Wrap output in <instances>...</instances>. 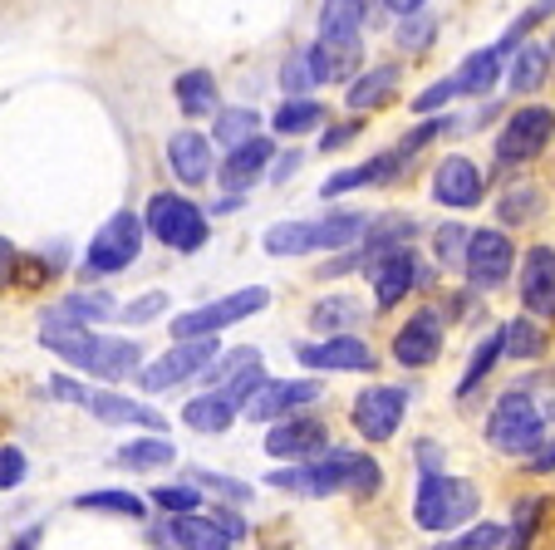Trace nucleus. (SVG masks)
<instances>
[{
	"label": "nucleus",
	"instance_id": "1",
	"mask_svg": "<svg viewBox=\"0 0 555 550\" xmlns=\"http://www.w3.org/2000/svg\"><path fill=\"white\" fill-rule=\"evenodd\" d=\"M40 344L64 359L69 369L99 379V384H124V379L138 374L143 363V349L133 340H118V334H99L94 324H74L64 315H40Z\"/></svg>",
	"mask_w": 555,
	"mask_h": 550
},
{
	"label": "nucleus",
	"instance_id": "2",
	"mask_svg": "<svg viewBox=\"0 0 555 550\" xmlns=\"http://www.w3.org/2000/svg\"><path fill=\"white\" fill-rule=\"evenodd\" d=\"M143 231L157 246L178 251V256H192V251L207 246L211 221H207V212L192 197H182V192H153L143 207Z\"/></svg>",
	"mask_w": 555,
	"mask_h": 550
},
{
	"label": "nucleus",
	"instance_id": "3",
	"mask_svg": "<svg viewBox=\"0 0 555 550\" xmlns=\"http://www.w3.org/2000/svg\"><path fill=\"white\" fill-rule=\"evenodd\" d=\"M221 354L217 334H192V340H172V349H163L153 363H138V388L143 394H168L178 384H192V379L207 369Z\"/></svg>",
	"mask_w": 555,
	"mask_h": 550
},
{
	"label": "nucleus",
	"instance_id": "4",
	"mask_svg": "<svg viewBox=\"0 0 555 550\" xmlns=\"http://www.w3.org/2000/svg\"><path fill=\"white\" fill-rule=\"evenodd\" d=\"M487 443L506 457H526L545 443V418L531 394H502L487 418Z\"/></svg>",
	"mask_w": 555,
	"mask_h": 550
},
{
	"label": "nucleus",
	"instance_id": "5",
	"mask_svg": "<svg viewBox=\"0 0 555 550\" xmlns=\"http://www.w3.org/2000/svg\"><path fill=\"white\" fill-rule=\"evenodd\" d=\"M482 507L477 487L462 477H442V472H428L418 482V501H413V521L423 530H452L472 516V511Z\"/></svg>",
	"mask_w": 555,
	"mask_h": 550
},
{
	"label": "nucleus",
	"instance_id": "6",
	"mask_svg": "<svg viewBox=\"0 0 555 550\" xmlns=\"http://www.w3.org/2000/svg\"><path fill=\"white\" fill-rule=\"evenodd\" d=\"M143 236L147 231H143V217H138V212H114V217L94 231V241H89L85 270L89 276H124V270L138 260V251H143Z\"/></svg>",
	"mask_w": 555,
	"mask_h": 550
},
{
	"label": "nucleus",
	"instance_id": "7",
	"mask_svg": "<svg viewBox=\"0 0 555 550\" xmlns=\"http://www.w3.org/2000/svg\"><path fill=\"white\" fill-rule=\"evenodd\" d=\"M266 305H271V291H266V285H242V291L221 295V300L197 305V310L178 315L168 330H172V340H192V334H221L227 324H242V320H251V315H261Z\"/></svg>",
	"mask_w": 555,
	"mask_h": 550
},
{
	"label": "nucleus",
	"instance_id": "8",
	"mask_svg": "<svg viewBox=\"0 0 555 550\" xmlns=\"http://www.w3.org/2000/svg\"><path fill=\"white\" fill-rule=\"evenodd\" d=\"M345 472H349V452L339 447V452H314L305 457V462H295V468L285 472H271V487L281 491H295V497H335V491H345Z\"/></svg>",
	"mask_w": 555,
	"mask_h": 550
},
{
	"label": "nucleus",
	"instance_id": "9",
	"mask_svg": "<svg viewBox=\"0 0 555 550\" xmlns=\"http://www.w3.org/2000/svg\"><path fill=\"white\" fill-rule=\"evenodd\" d=\"M369 276H374L378 310H393L413 285H433V270L423 266L418 251H409V246H393V251H384V256H374L369 260Z\"/></svg>",
	"mask_w": 555,
	"mask_h": 550
},
{
	"label": "nucleus",
	"instance_id": "10",
	"mask_svg": "<svg viewBox=\"0 0 555 550\" xmlns=\"http://www.w3.org/2000/svg\"><path fill=\"white\" fill-rule=\"evenodd\" d=\"M320 394H325L320 379H261V388L246 398L242 418H251V423H281V418L310 408Z\"/></svg>",
	"mask_w": 555,
	"mask_h": 550
},
{
	"label": "nucleus",
	"instance_id": "11",
	"mask_svg": "<svg viewBox=\"0 0 555 550\" xmlns=\"http://www.w3.org/2000/svg\"><path fill=\"white\" fill-rule=\"evenodd\" d=\"M551 138H555V114L551 108H541V104H526V108H516V114L506 118L502 138H496V157H502V167L531 163Z\"/></svg>",
	"mask_w": 555,
	"mask_h": 550
},
{
	"label": "nucleus",
	"instance_id": "12",
	"mask_svg": "<svg viewBox=\"0 0 555 550\" xmlns=\"http://www.w3.org/2000/svg\"><path fill=\"white\" fill-rule=\"evenodd\" d=\"M295 359L310 374H369V369H378V354L364 340H354V334H330L320 344H300Z\"/></svg>",
	"mask_w": 555,
	"mask_h": 550
},
{
	"label": "nucleus",
	"instance_id": "13",
	"mask_svg": "<svg viewBox=\"0 0 555 550\" xmlns=\"http://www.w3.org/2000/svg\"><path fill=\"white\" fill-rule=\"evenodd\" d=\"M403 413H409V388L374 384L354 398V427L369 443H388V437L403 427Z\"/></svg>",
	"mask_w": 555,
	"mask_h": 550
},
{
	"label": "nucleus",
	"instance_id": "14",
	"mask_svg": "<svg viewBox=\"0 0 555 550\" xmlns=\"http://www.w3.org/2000/svg\"><path fill=\"white\" fill-rule=\"evenodd\" d=\"M512 260H516V251H512V236H502V231H467V251H462V270H467V281H477V285H502L506 276H512Z\"/></svg>",
	"mask_w": 555,
	"mask_h": 550
},
{
	"label": "nucleus",
	"instance_id": "15",
	"mask_svg": "<svg viewBox=\"0 0 555 550\" xmlns=\"http://www.w3.org/2000/svg\"><path fill=\"white\" fill-rule=\"evenodd\" d=\"M271 157H275V143L266 133H256V138H246V143H236V148H227V157L217 163V182L227 192H246V188H256L266 172H271Z\"/></svg>",
	"mask_w": 555,
	"mask_h": 550
},
{
	"label": "nucleus",
	"instance_id": "16",
	"mask_svg": "<svg viewBox=\"0 0 555 550\" xmlns=\"http://www.w3.org/2000/svg\"><path fill=\"white\" fill-rule=\"evenodd\" d=\"M266 457H281V462H305V457L325 452L330 447V427L320 423V418H281V423H271V433H266Z\"/></svg>",
	"mask_w": 555,
	"mask_h": 550
},
{
	"label": "nucleus",
	"instance_id": "17",
	"mask_svg": "<svg viewBox=\"0 0 555 550\" xmlns=\"http://www.w3.org/2000/svg\"><path fill=\"white\" fill-rule=\"evenodd\" d=\"M168 167L182 188H202L217 172V153H211V138L197 133V128H182V133L168 138Z\"/></svg>",
	"mask_w": 555,
	"mask_h": 550
},
{
	"label": "nucleus",
	"instance_id": "18",
	"mask_svg": "<svg viewBox=\"0 0 555 550\" xmlns=\"http://www.w3.org/2000/svg\"><path fill=\"white\" fill-rule=\"evenodd\" d=\"M89 413L99 418L104 427H147V433H168V418L157 413V408L138 404L128 394H108V388H89Z\"/></svg>",
	"mask_w": 555,
	"mask_h": 550
},
{
	"label": "nucleus",
	"instance_id": "19",
	"mask_svg": "<svg viewBox=\"0 0 555 550\" xmlns=\"http://www.w3.org/2000/svg\"><path fill=\"white\" fill-rule=\"evenodd\" d=\"M442 354V315L438 310H418L399 334H393V359L403 369H423Z\"/></svg>",
	"mask_w": 555,
	"mask_h": 550
},
{
	"label": "nucleus",
	"instance_id": "20",
	"mask_svg": "<svg viewBox=\"0 0 555 550\" xmlns=\"http://www.w3.org/2000/svg\"><path fill=\"white\" fill-rule=\"evenodd\" d=\"M521 305L541 320H555V251L531 246L521 260Z\"/></svg>",
	"mask_w": 555,
	"mask_h": 550
},
{
	"label": "nucleus",
	"instance_id": "21",
	"mask_svg": "<svg viewBox=\"0 0 555 550\" xmlns=\"http://www.w3.org/2000/svg\"><path fill=\"white\" fill-rule=\"evenodd\" d=\"M433 197L442 207H477L482 202V167L472 157H442L433 172Z\"/></svg>",
	"mask_w": 555,
	"mask_h": 550
},
{
	"label": "nucleus",
	"instance_id": "22",
	"mask_svg": "<svg viewBox=\"0 0 555 550\" xmlns=\"http://www.w3.org/2000/svg\"><path fill=\"white\" fill-rule=\"evenodd\" d=\"M242 418V404H231L221 388H207V394H192L188 404H182V423L192 427V433H207V437H217V433H227L231 423Z\"/></svg>",
	"mask_w": 555,
	"mask_h": 550
},
{
	"label": "nucleus",
	"instance_id": "23",
	"mask_svg": "<svg viewBox=\"0 0 555 550\" xmlns=\"http://www.w3.org/2000/svg\"><path fill=\"white\" fill-rule=\"evenodd\" d=\"M168 530H172V550H231V536L202 511L168 516Z\"/></svg>",
	"mask_w": 555,
	"mask_h": 550
},
{
	"label": "nucleus",
	"instance_id": "24",
	"mask_svg": "<svg viewBox=\"0 0 555 550\" xmlns=\"http://www.w3.org/2000/svg\"><path fill=\"white\" fill-rule=\"evenodd\" d=\"M172 99H178V108L188 118H207L221 108V94H217V79H211V69H182L178 79H172Z\"/></svg>",
	"mask_w": 555,
	"mask_h": 550
},
{
	"label": "nucleus",
	"instance_id": "25",
	"mask_svg": "<svg viewBox=\"0 0 555 550\" xmlns=\"http://www.w3.org/2000/svg\"><path fill=\"white\" fill-rule=\"evenodd\" d=\"M364 0H325L320 5V40L325 44H359Z\"/></svg>",
	"mask_w": 555,
	"mask_h": 550
},
{
	"label": "nucleus",
	"instance_id": "26",
	"mask_svg": "<svg viewBox=\"0 0 555 550\" xmlns=\"http://www.w3.org/2000/svg\"><path fill=\"white\" fill-rule=\"evenodd\" d=\"M393 172H399V153H378V157H369L364 167H345V172L325 177L320 197H345V192L369 188V182H384V177H393Z\"/></svg>",
	"mask_w": 555,
	"mask_h": 550
},
{
	"label": "nucleus",
	"instance_id": "27",
	"mask_svg": "<svg viewBox=\"0 0 555 550\" xmlns=\"http://www.w3.org/2000/svg\"><path fill=\"white\" fill-rule=\"evenodd\" d=\"M369 221L359 212H330V217L310 221V251H349Z\"/></svg>",
	"mask_w": 555,
	"mask_h": 550
},
{
	"label": "nucleus",
	"instance_id": "28",
	"mask_svg": "<svg viewBox=\"0 0 555 550\" xmlns=\"http://www.w3.org/2000/svg\"><path fill=\"white\" fill-rule=\"evenodd\" d=\"M114 457H118V468H128V472H157V468H172V462H178V447L163 433H147V437H138V443H124Z\"/></svg>",
	"mask_w": 555,
	"mask_h": 550
},
{
	"label": "nucleus",
	"instance_id": "29",
	"mask_svg": "<svg viewBox=\"0 0 555 550\" xmlns=\"http://www.w3.org/2000/svg\"><path fill=\"white\" fill-rule=\"evenodd\" d=\"M50 315H64L74 324H108L118 315V300L108 291H69L60 305H50Z\"/></svg>",
	"mask_w": 555,
	"mask_h": 550
},
{
	"label": "nucleus",
	"instance_id": "30",
	"mask_svg": "<svg viewBox=\"0 0 555 550\" xmlns=\"http://www.w3.org/2000/svg\"><path fill=\"white\" fill-rule=\"evenodd\" d=\"M393 84H399V69H393V64H378V69L359 74V79L349 84L345 104L354 108V114H364V108H378V104H388V99H393Z\"/></svg>",
	"mask_w": 555,
	"mask_h": 550
},
{
	"label": "nucleus",
	"instance_id": "31",
	"mask_svg": "<svg viewBox=\"0 0 555 550\" xmlns=\"http://www.w3.org/2000/svg\"><path fill=\"white\" fill-rule=\"evenodd\" d=\"M502 79V50H477L457 69V94H492Z\"/></svg>",
	"mask_w": 555,
	"mask_h": 550
},
{
	"label": "nucleus",
	"instance_id": "32",
	"mask_svg": "<svg viewBox=\"0 0 555 550\" xmlns=\"http://www.w3.org/2000/svg\"><path fill=\"white\" fill-rule=\"evenodd\" d=\"M320 124H325V108L314 104L310 94L285 99V104L271 114V128L275 133H285V138H300V133H310V128H320Z\"/></svg>",
	"mask_w": 555,
	"mask_h": 550
},
{
	"label": "nucleus",
	"instance_id": "33",
	"mask_svg": "<svg viewBox=\"0 0 555 550\" xmlns=\"http://www.w3.org/2000/svg\"><path fill=\"white\" fill-rule=\"evenodd\" d=\"M256 133H261V114L256 108H217L211 114V143H221V148H236Z\"/></svg>",
	"mask_w": 555,
	"mask_h": 550
},
{
	"label": "nucleus",
	"instance_id": "34",
	"mask_svg": "<svg viewBox=\"0 0 555 550\" xmlns=\"http://www.w3.org/2000/svg\"><path fill=\"white\" fill-rule=\"evenodd\" d=\"M496 344H502L506 359H535V354H545V330L521 315V320H506L496 330Z\"/></svg>",
	"mask_w": 555,
	"mask_h": 550
},
{
	"label": "nucleus",
	"instance_id": "35",
	"mask_svg": "<svg viewBox=\"0 0 555 550\" xmlns=\"http://www.w3.org/2000/svg\"><path fill=\"white\" fill-rule=\"evenodd\" d=\"M79 511H99V516H128V521H143L147 516V501L133 497V491H85V497H74Z\"/></svg>",
	"mask_w": 555,
	"mask_h": 550
},
{
	"label": "nucleus",
	"instance_id": "36",
	"mask_svg": "<svg viewBox=\"0 0 555 550\" xmlns=\"http://www.w3.org/2000/svg\"><path fill=\"white\" fill-rule=\"evenodd\" d=\"M314 84H325L320 79V60H314V44H305V50H291L281 64V89L285 94H310Z\"/></svg>",
	"mask_w": 555,
	"mask_h": 550
},
{
	"label": "nucleus",
	"instance_id": "37",
	"mask_svg": "<svg viewBox=\"0 0 555 550\" xmlns=\"http://www.w3.org/2000/svg\"><path fill=\"white\" fill-rule=\"evenodd\" d=\"M359 320H364V310L349 295H330V300L310 305V324L325 334H349V324H359Z\"/></svg>",
	"mask_w": 555,
	"mask_h": 550
},
{
	"label": "nucleus",
	"instance_id": "38",
	"mask_svg": "<svg viewBox=\"0 0 555 550\" xmlns=\"http://www.w3.org/2000/svg\"><path fill=\"white\" fill-rule=\"evenodd\" d=\"M261 246L266 256H310V221H275Z\"/></svg>",
	"mask_w": 555,
	"mask_h": 550
},
{
	"label": "nucleus",
	"instance_id": "39",
	"mask_svg": "<svg viewBox=\"0 0 555 550\" xmlns=\"http://www.w3.org/2000/svg\"><path fill=\"white\" fill-rule=\"evenodd\" d=\"M188 482L197 491H211V497H221V501H236V507H246V501L256 497V491L246 487L242 477H227V472H211V468H188Z\"/></svg>",
	"mask_w": 555,
	"mask_h": 550
},
{
	"label": "nucleus",
	"instance_id": "40",
	"mask_svg": "<svg viewBox=\"0 0 555 550\" xmlns=\"http://www.w3.org/2000/svg\"><path fill=\"white\" fill-rule=\"evenodd\" d=\"M545 64H551L545 44H526V50L516 54V64H512V89H516V94H531V89H541Z\"/></svg>",
	"mask_w": 555,
	"mask_h": 550
},
{
	"label": "nucleus",
	"instance_id": "41",
	"mask_svg": "<svg viewBox=\"0 0 555 550\" xmlns=\"http://www.w3.org/2000/svg\"><path fill=\"white\" fill-rule=\"evenodd\" d=\"M147 507L163 511V516H182V511H202V491L192 487V482H182V487H153V497H147Z\"/></svg>",
	"mask_w": 555,
	"mask_h": 550
},
{
	"label": "nucleus",
	"instance_id": "42",
	"mask_svg": "<svg viewBox=\"0 0 555 550\" xmlns=\"http://www.w3.org/2000/svg\"><path fill=\"white\" fill-rule=\"evenodd\" d=\"M541 511H545L541 497L516 501V516H512V530H506V546H512V550H531V530H535V521H541Z\"/></svg>",
	"mask_w": 555,
	"mask_h": 550
},
{
	"label": "nucleus",
	"instance_id": "43",
	"mask_svg": "<svg viewBox=\"0 0 555 550\" xmlns=\"http://www.w3.org/2000/svg\"><path fill=\"white\" fill-rule=\"evenodd\" d=\"M251 363H261V354L246 344V349H231V354H217V359L202 369V384H221V379H231V374H242V369H251Z\"/></svg>",
	"mask_w": 555,
	"mask_h": 550
},
{
	"label": "nucleus",
	"instance_id": "44",
	"mask_svg": "<svg viewBox=\"0 0 555 550\" xmlns=\"http://www.w3.org/2000/svg\"><path fill=\"white\" fill-rule=\"evenodd\" d=\"M496 359H502V344H496V334H492V340H482V344H477V354H472V363H467V374H462L457 394L467 398L472 388H477L487 374H492V363H496Z\"/></svg>",
	"mask_w": 555,
	"mask_h": 550
},
{
	"label": "nucleus",
	"instance_id": "45",
	"mask_svg": "<svg viewBox=\"0 0 555 550\" xmlns=\"http://www.w3.org/2000/svg\"><path fill=\"white\" fill-rule=\"evenodd\" d=\"M541 207H545V197L535 188H516V192L502 197V221L506 227H521V221H531Z\"/></svg>",
	"mask_w": 555,
	"mask_h": 550
},
{
	"label": "nucleus",
	"instance_id": "46",
	"mask_svg": "<svg viewBox=\"0 0 555 550\" xmlns=\"http://www.w3.org/2000/svg\"><path fill=\"white\" fill-rule=\"evenodd\" d=\"M157 315H168V291H147V295H138L133 305H118L114 320H124V324H147V320H157Z\"/></svg>",
	"mask_w": 555,
	"mask_h": 550
},
{
	"label": "nucleus",
	"instance_id": "47",
	"mask_svg": "<svg viewBox=\"0 0 555 550\" xmlns=\"http://www.w3.org/2000/svg\"><path fill=\"white\" fill-rule=\"evenodd\" d=\"M378 487V462L364 452H349V472H345V491H354V497H369V491Z\"/></svg>",
	"mask_w": 555,
	"mask_h": 550
},
{
	"label": "nucleus",
	"instance_id": "48",
	"mask_svg": "<svg viewBox=\"0 0 555 550\" xmlns=\"http://www.w3.org/2000/svg\"><path fill=\"white\" fill-rule=\"evenodd\" d=\"M25 477H30V457H25L15 443H5L0 447V491H15Z\"/></svg>",
	"mask_w": 555,
	"mask_h": 550
},
{
	"label": "nucleus",
	"instance_id": "49",
	"mask_svg": "<svg viewBox=\"0 0 555 550\" xmlns=\"http://www.w3.org/2000/svg\"><path fill=\"white\" fill-rule=\"evenodd\" d=\"M502 546H506V530L492 526V521H482V526H472L467 536H457L452 546H442V550H502Z\"/></svg>",
	"mask_w": 555,
	"mask_h": 550
},
{
	"label": "nucleus",
	"instance_id": "50",
	"mask_svg": "<svg viewBox=\"0 0 555 550\" xmlns=\"http://www.w3.org/2000/svg\"><path fill=\"white\" fill-rule=\"evenodd\" d=\"M21 256H25V251L15 246V241L5 236V231H0V295L21 285Z\"/></svg>",
	"mask_w": 555,
	"mask_h": 550
},
{
	"label": "nucleus",
	"instance_id": "51",
	"mask_svg": "<svg viewBox=\"0 0 555 550\" xmlns=\"http://www.w3.org/2000/svg\"><path fill=\"white\" fill-rule=\"evenodd\" d=\"M545 15H555V0H541V5H531V11H526V15H521V21H516V25H512V30H506V35H502V44H496V50H516V44H521V35H526V30H531V25H541V21H545Z\"/></svg>",
	"mask_w": 555,
	"mask_h": 550
},
{
	"label": "nucleus",
	"instance_id": "52",
	"mask_svg": "<svg viewBox=\"0 0 555 550\" xmlns=\"http://www.w3.org/2000/svg\"><path fill=\"white\" fill-rule=\"evenodd\" d=\"M428 40H433V15H423V11L403 15V30H399V44H403V50H423Z\"/></svg>",
	"mask_w": 555,
	"mask_h": 550
},
{
	"label": "nucleus",
	"instance_id": "53",
	"mask_svg": "<svg viewBox=\"0 0 555 550\" xmlns=\"http://www.w3.org/2000/svg\"><path fill=\"white\" fill-rule=\"evenodd\" d=\"M462 251H467V231L462 227H438V256L448 260V266H462Z\"/></svg>",
	"mask_w": 555,
	"mask_h": 550
},
{
	"label": "nucleus",
	"instance_id": "54",
	"mask_svg": "<svg viewBox=\"0 0 555 550\" xmlns=\"http://www.w3.org/2000/svg\"><path fill=\"white\" fill-rule=\"evenodd\" d=\"M50 394L64 398V404H79V408L89 404V388L79 384V379H69V374H54V379H50Z\"/></svg>",
	"mask_w": 555,
	"mask_h": 550
},
{
	"label": "nucleus",
	"instance_id": "55",
	"mask_svg": "<svg viewBox=\"0 0 555 550\" xmlns=\"http://www.w3.org/2000/svg\"><path fill=\"white\" fill-rule=\"evenodd\" d=\"M457 94V79H442V84H433L428 94H418L413 99V108H418V114H428V108H438V104H448V99Z\"/></svg>",
	"mask_w": 555,
	"mask_h": 550
},
{
	"label": "nucleus",
	"instance_id": "56",
	"mask_svg": "<svg viewBox=\"0 0 555 550\" xmlns=\"http://www.w3.org/2000/svg\"><path fill=\"white\" fill-rule=\"evenodd\" d=\"M211 521H217V526L227 530L231 540H242V536H246V521L236 516V511H231V501H227V507H217V511H211Z\"/></svg>",
	"mask_w": 555,
	"mask_h": 550
},
{
	"label": "nucleus",
	"instance_id": "57",
	"mask_svg": "<svg viewBox=\"0 0 555 550\" xmlns=\"http://www.w3.org/2000/svg\"><path fill=\"white\" fill-rule=\"evenodd\" d=\"M359 133V124H345V128H330V133L325 138H320V148H325V153H335V148H345L349 143V138H354Z\"/></svg>",
	"mask_w": 555,
	"mask_h": 550
},
{
	"label": "nucleus",
	"instance_id": "58",
	"mask_svg": "<svg viewBox=\"0 0 555 550\" xmlns=\"http://www.w3.org/2000/svg\"><path fill=\"white\" fill-rule=\"evenodd\" d=\"M531 472H555V437L541 447V452L531 457Z\"/></svg>",
	"mask_w": 555,
	"mask_h": 550
},
{
	"label": "nucleus",
	"instance_id": "59",
	"mask_svg": "<svg viewBox=\"0 0 555 550\" xmlns=\"http://www.w3.org/2000/svg\"><path fill=\"white\" fill-rule=\"evenodd\" d=\"M295 167H300V153H285L281 163H275V172H271V182H285V177L295 172Z\"/></svg>",
	"mask_w": 555,
	"mask_h": 550
},
{
	"label": "nucleus",
	"instance_id": "60",
	"mask_svg": "<svg viewBox=\"0 0 555 550\" xmlns=\"http://www.w3.org/2000/svg\"><path fill=\"white\" fill-rule=\"evenodd\" d=\"M40 536H44V530H40V526L21 530V536H15V540H11V550H35V546H40Z\"/></svg>",
	"mask_w": 555,
	"mask_h": 550
},
{
	"label": "nucleus",
	"instance_id": "61",
	"mask_svg": "<svg viewBox=\"0 0 555 550\" xmlns=\"http://www.w3.org/2000/svg\"><path fill=\"white\" fill-rule=\"evenodd\" d=\"M384 5H388V11H393V15H413V11H418V5H423V0H384Z\"/></svg>",
	"mask_w": 555,
	"mask_h": 550
}]
</instances>
